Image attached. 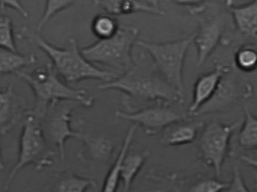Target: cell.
<instances>
[{
  "mask_svg": "<svg viewBox=\"0 0 257 192\" xmlns=\"http://www.w3.org/2000/svg\"><path fill=\"white\" fill-rule=\"evenodd\" d=\"M18 37L28 40L42 50L51 59L56 73L67 84L87 79L106 82L117 77L115 73L98 68L89 62L81 53L74 37H70L66 48H59L47 41L39 32L27 26L22 28Z\"/></svg>",
  "mask_w": 257,
  "mask_h": 192,
  "instance_id": "cell-1",
  "label": "cell"
},
{
  "mask_svg": "<svg viewBox=\"0 0 257 192\" xmlns=\"http://www.w3.org/2000/svg\"><path fill=\"white\" fill-rule=\"evenodd\" d=\"M101 90H116L123 92L126 107L132 101L139 102L155 101L169 105L183 103V98L176 90L153 69L133 65L119 77L98 86Z\"/></svg>",
  "mask_w": 257,
  "mask_h": 192,
  "instance_id": "cell-2",
  "label": "cell"
},
{
  "mask_svg": "<svg viewBox=\"0 0 257 192\" xmlns=\"http://www.w3.org/2000/svg\"><path fill=\"white\" fill-rule=\"evenodd\" d=\"M15 75L25 81L34 92L37 104L32 112L39 118L48 105L57 101H76L86 108L92 107L95 102L93 97L89 96L85 90L72 88L61 80L51 64L36 69L31 73L20 71Z\"/></svg>",
  "mask_w": 257,
  "mask_h": 192,
  "instance_id": "cell-3",
  "label": "cell"
},
{
  "mask_svg": "<svg viewBox=\"0 0 257 192\" xmlns=\"http://www.w3.org/2000/svg\"><path fill=\"white\" fill-rule=\"evenodd\" d=\"M54 155L40 118L32 110L27 112L20 135L18 159L9 173L5 189L9 188L16 176L27 165H32L36 171H42L53 165Z\"/></svg>",
  "mask_w": 257,
  "mask_h": 192,
  "instance_id": "cell-4",
  "label": "cell"
},
{
  "mask_svg": "<svg viewBox=\"0 0 257 192\" xmlns=\"http://www.w3.org/2000/svg\"><path fill=\"white\" fill-rule=\"evenodd\" d=\"M139 34L138 28L120 26L112 37L99 40L81 51L91 63L125 72L135 65L132 51Z\"/></svg>",
  "mask_w": 257,
  "mask_h": 192,
  "instance_id": "cell-5",
  "label": "cell"
},
{
  "mask_svg": "<svg viewBox=\"0 0 257 192\" xmlns=\"http://www.w3.org/2000/svg\"><path fill=\"white\" fill-rule=\"evenodd\" d=\"M194 35L195 33L186 38L167 43H153L138 40L136 44L150 54L156 71L183 98V67Z\"/></svg>",
  "mask_w": 257,
  "mask_h": 192,
  "instance_id": "cell-6",
  "label": "cell"
},
{
  "mask_svg": "<svg viewBox=\"0 0 257 192\" xmlns=\"http://www.w3.org/2000/svg\"><path fill=\"white\" fill-rule=\"evenodd\" d=\"M76 106L81 105L76 101H57L48 105L39 118L48 143L57 147L62 160L65 159L67 140L73 137L79 139L82 135L71 126L72 115Z\"/></svg>",
  "mask_w": 257,
  "mask_h": 192,
  "instance_id": "cell-7",
  "label": "cell"
},
{
  "mask_svg": "<svg viewBox=\"0 0 257 192\" xmlns=\"http://www.w3.org/2000/svg\"><path fill=\"white\" fill-rule=\"evenodd\" d=\"M239 125L240 122L230 124L212 122L203 129L198 138V148L202 158L207 165L214 168L217 177H219L222 172L232 134Z\"/></svg>",
  "mask_w": 257,
  "mask_h": 192,
  "instance_id": "cell-8",
  "label": "cell"
},
{
  "mask_svg": "<svg viewBox=\"0 0 257 192\" xmlns=\"http://www.w3.org/2000/svg\"><path fill=\"white\" fill-rule=\"evenodd\" d=\"M115 115L121 119L131 121L141 126L147 135L152 136L163 130L169 125L185 120L186 115L172 110L167 104L156 103L153 107L136 112H126L117 110Z\"/></svg>",
  "mask_w": 257,
  "mask_h": 192,
  "instance_id": "cell-9",
  "label": "cell"
},
{
  "mask_svg": "<svg viewBox=\"0 0 257 192\" xmlns=\"http://www.w3.org/2000/svg\"><path fill=\"white\" fill-rule=\"evenodd\" d=\"M199 29L196 31L193 42L197 49V66L200 67L214 52L225 31L223 17H199Z\"/></svg>",
  "mask_w": 257,
  "mask_h": 192,
  "instance_id": "cell-10",
  "label": "cell"
},
{
  "mask_svg": "<svg viewBox=\"0 0 257 192\" xmlns=\"http://www.w3.org/2000/svg\"><path fill=\"white\" fill-rule=\"evenodd\" d=\"M26 114V100L12 85L0 90V134L9 132Z\"/></svg>",
  "mask_w": 257,
  "mask_h": 192,
  "instance_id": "cell-11",
  "label": "cell"
},
{
  "mask_svg": "<svg viewBox=\"0 0 257 192\" xmlns=\"http://www.w3.org/2000/svg\"><path fill=\"white\" fill-rule=\"evenodd\" d=\"M230 72L231 68L228 65L217 63L214 70L197 79L194 86L192 102L188 110L189 115H193L196 111L211 98L222 78Z\"/></svg>",
  "mask_w": 257,
  "mask_h": 192,
  "instance_id": "cell-12",
  "label": "cell"
},
{
  "mask_svg": "<svg viewBox=\"0 0 257 192\" xmlns=\"http://www.w3.org/2000/svg\"><path fill=\"white\" fill-rule=\"evenodd\" d=\"M105 13L113 16L130 15L136 13H147L155 15H165L156 5L144 0H94Z\"/></svg>",
  "mask_w": 257,
  "mask_h": 192,
  "instance_id": "cell-13",
  "label": "cell"
},
{
  "mask_svg": "<svg viewBox=\"0 0 257 192\" xmlns=\"http://www.w3.org/2000/svg\"><path fill=\"white\" fill-rule=\"evenodd\" d=\"M226 6L240 34L248 38L256 39V0L243 5H236L232 0H226Z\"/></svg>",
  "mask_w": 257,
  "mask_h": 192,
  "instance_id": "cell-14",
  "label": "cell"
},
{
  "mask_svg": "<svg viewBox=\"0 0 257 192\" xmlns=\"http://www.w3.org/2000/svg\"><path fill=\"white\" fill-rule=\"evenodd\" d=\"M203 126V121L187 123L183 120L173 123L163 129L161 143L167 146L193 143L198 137L199 132Z\"/></svg>",
  "mask_w": 257,
  "mask_h": 192,
  "instance_id": "cell-15",
  "label": "cell"
},
{
  "mask_svg": "<svg viewBox=\"0 0 257 192\" xmlns=\"http://www.w3.org/2000/svg\"><path fill=\"white\" fill-rule=\"evenodd\" d=\"M228 74L222 78L213 96L193 114L194 116L221 112L231 105L236 98V86L233 81L227 79Z\"/></svg>",
  "mask_w": 257,
  "mask_h": 192,
  "instance_id": "cell-16",
  "label": "cell"
},
{
  "mask_svg": "<svg viewBox=\"0 0 257 192\" xmlns=\"http://www.w3.org/2000/svg\"><path fill=\"white\" fill-rule=\"evenodd\" d=\"M138 127H139V126L137 124H133V126H130V129H128L124 140H123V144H122L118 154L116 157V160L112 167H111L110 170H109L106 179H105L104 182H103L102 191L114 192L117 189L119 181H120V170H121L125 157H126V154H128L130 146L133 143V137H134L135 133H136Z\"/></svg>",
  "mask_w": 257,
  "mask_h": 192,
  "instance_id": "cell-17",
  "label": "cell"
},
{
  "mask_svg": "<svg viewBox=\"0 0 257 192\" xmlns=\"http://www.w3.org/2000/svg\"><path fill=\"white\" fill-rule=\"evenodd\" d=\"M79 140L84 143L85 153L92 160L101 163H106L112 158L115 146L112 140L104 136L88 137L81 135Z\"/></svg>",
  "mask_w": 257,
  "mask_h": 192,
  "instance_id": "cell-18",
  "label": "cell"
},
{
  "mask_svg": "<svg viewBox=\"0 0 257 192\" xmlns=\"http://www.w3.org/2000/svg\"><path fill=\"white\" fill-rule=\"evenodd\" d=\"M37 58L35 54L23 55L15 51L0 48V76L14 74L23 68L34 65Z\"/></svg>",
  "mask_w": 257,
  "mask_h": 192,
  "instance_id": "cell-19",
  "label": "cell"
},
{
  "mask_svg": "<svg viewBox=\"0 0 257 192\" xmlns=\"http://www.w3.org/2000/svg\"><path fill=\"white\" fill-rule=\"evenodd\" d=\"M150 155L148 151L126 154L120 173V180L123 182V191H128L132 184L142 169L147 157Z\"/></svg>",
  "mask_w": 257,
  "mask_h": 192,
  "instance_id": "cell-20",
  "label": "cell"
},
{
  "mask_svg": "<svg viewBox=\"0 0 257 192\" xmlns=\"http://www.w3.org/2000/svg\"><path fill=\"white\" fill-rule=\"evenodd\" d=\"M245 120L238 136L239 146L245 149H255L257 146V119L247 105L244 106Z\"/></svg>",
  "mask_w": 257,
  "mask_h": 192,
  "instance_id": "cell-21",
  "label": "cell"
},
{
  "mask_svg": "<svg viewBox=\"0 0 257 192\" xmlns=\"http://www.w3.org/2000/svg\"><path fill=\"white\" fill-rule=\"evenodd\" d=\"M119 27L120 26L115 16L107 13L95 16L91 23L92 34L99 40L112 37L117 32Z\"/></svg>",
  "mask_w": 257,
  "mask_h": 192,
  "instance_id": "cell-22",
  "label": "cell"
},
{
  "mask_svg": "<svg viewBox=\"0 0 257 192\" xmlns=\"http://www.w3.org/2000/svg\"><path fill=\"white\" fill-rule=\"evenodd\" d=\"M91 186H95L92 179L81 177L73 173H65L56 184V191L60 192H84Z\"/></svg>",
  "mask_w": 257,
  "mask_h": 192,
  "instance_id": "cell-23",
  "label": "cell"
},
{
  "mask_svg": "<svg viewBox=\"0 0 257 192\" xmlns=\"http://www.w3.org/2000/svg\"><path fill=\"white\" fill-rule=\"evenodd\" d=\"M76 1L77 0H46L45 10L37 23L36 31L40 33L53 17L74 5Z\"/></svg>",
  "mask_w": 257,
  "mask_h": 192,
  "instance_id": "cell-24",
  "label": "cell"
},
{
  "mask_svg": "<svg viewBox=\"0 0 257 192\" xmlns=\"http://www.w3.org/2000/svg\"><path fill=\"white\" fill-rule=\"evenodd\" d=\"M235 65L241 71L245 73L254 71L257 66V52L250 45H244L236 51Z\"/></svg>",
  "mask_w": 257,
  "mask_h": 192,
  "instance_id": "cell-25",
  "label": "cell"
},
{
  "mask_svg": "<svg viewBox=\"0 0 257 192\" xmlns=\"http://www.w3.org/2000/svg\"><path fill=\"white\" fill-rule=\"evenodd\" d=\"M0 48L17 52L14 38V25L11 17L0 15Z\"/></svg>",
  "mask_w": 257,
  "mask_h": 192,
  "instance_id": "cell-26",
  "label": "cell"
},
{
  "mask_svg": "<svg viewBox=\"0 0 257 192\" xmlns=\"http://www.w3.org/2000/svg\"><path fill=\"white\" fill-rule=\"evenodd\" d=\"M229 183L220 182L216 179H203L194 184L191 188L192 192H220L225 191Z\"/></svg>",
  "mask_w": 257,
  "mask_h": 192,
  "instance_id": "cell-27",
  "label": "cell"
},
{
  "mask_svg": "<svg viewBox=\"0 0 257 192\" xmlns=\"http://www.w3.org/2000/svg\"><path fill=\"white\" fill-rule=\"evenodd\" d=\"M227 192H247L249 191L247 187L244 183L242 179V174L237 166L234 167L233 169V180L228 185V188L225 190Z\"/></svg>",
  "mask_w": 257,
  "mask_h": 192,
  "instance_id": "cell-28",
  "label": "cell"
},
{
  "mask_svg": "<svg viewBox=\"0 0 257 192\" xmlns=\"http://www.w3.org/2000/svg\"><path fill=\"white\" fill-rule=\"evenodd\" d=\"M0 8L2 9H6V8L13 9L25 19L29 17L28 11L20 0H0Z\"/></svg>",
  "mask_w": 257,
  "mask_h": 192,
  "instance_id": "cell-29",
  "label": "cell"
},
{
  "mask_svg": "<svg viewBox=\"0 0 257 192\" xmlns=\"http://www.w3.org/2000/svg\"><path fill=\"white\" fill-rule=\"evenodd\" d=\"M172 1L180 6H197L211 0H172Z\"/></svg>",
  "mask_w": 257,
  "mask_h": 192,
  "instance_id": "cell-30",
  "label": "cell"
},
{
  "mask_svg": "<svg viewBox=\"0 0 257 192\" xmlns=\"http://www.w3.org/2000/svg\"><path fill=\"white\" fill-rule=\"evenodd\" d=\"M5 168V163L3 161V155H2L1 148H0V170H3Z\"/></svg>",
  "mask_w": 257,
  "mask_h": 192,
  "instance_id": "cell-31",
  "label": "cell"
}]
</instances>
